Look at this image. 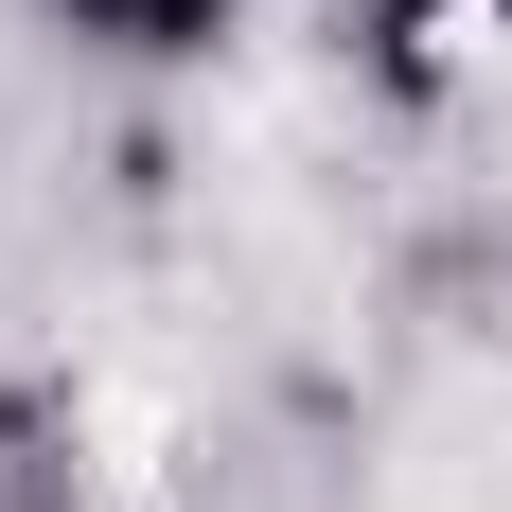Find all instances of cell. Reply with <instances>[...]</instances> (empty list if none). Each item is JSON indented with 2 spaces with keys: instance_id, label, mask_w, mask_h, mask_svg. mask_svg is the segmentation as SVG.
<instances>
[{
  "instance_id": "6da1fadb",
  "label": "cell",
  "mask_w": 512,
  "mask_h": 512,
  "mask_svg": "<svg viewBox=\"0 0 512 512\" xmlns=\"http://www.w3.org/2000/svg\"><path fill=\"white\" fill-rule=\"evenodd\" d=\"M495 53H512V0H354V71H371V89H407V106L477 89Z\"/></svg>"
},
{
  "instance_id": "7a4b0ae2",
  "label": "cell",
  "mask_w": 512,
  "mask_h": 512,
  "mask_svg": "<svg viewBox=\"0 0 512 512\" xmlns=\"http://www.w3.org/2000/svg\"><path fill=\"white\" fill-rule=\"evenodd\" d=\"M53 53H89V71H212V53L248 36V0H18Z\"/></svg>"
}]
</instances>
